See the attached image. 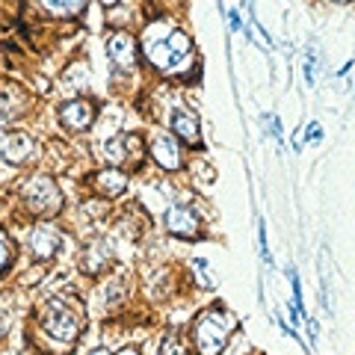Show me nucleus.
<instances>
[{
	"label": "nucleus",
	"mask_w": 355,
	"mask_h": 355,
	"mask_svg": "<svg viewBox=\"0 0 355 355\" xmlns=\"http://www.w3.org/2000/svg\"><path fill=\"white\" fill-rule=\"evenodd\" d=\"M21 196H24L27 207L33 210V214H39V216H53L62 207L60 187L53 184V178H48V175L30 178V181L21 187Z\"/></svg>",
	"instance_id": "20e7f679"
},
{
	"label": "nucleus",
	"mask_w": 355,
	"mask_h": 355,
	"mask_svg": "<svg viewBox=\"0 0 355 355\" xmlns=\"http://www.w3.org/2000/svg\"><path fill=\"white\" fill-rule=\"evenodd\" d=\"M89 355H110V349H104V347H101V349H95V352H89Z\"/></svg>",
	"instance_id": "b1692460"
},
{
	"label": "nucleus",
	"mask_w": 355,
	"mask_h": 355,
	"mask_svg": "<svg viewBox=\"0 0 355 355\" xmlns=\"http://www.w3.org/2000/svg\"><path fill=\"white\" fill-rule=\"evenodd\" d=\"M92 187L98 193H104L107 198H116L128 190V175L121 169H104V172L92 175Z\"/></svg>",
	"instance_id": "f8f14e48"
},
{
	"label": "nucleus",
	"mask_w": 355,
	"mask_h": 355,
	"mask_svg": "<svg viewBox=\"0 0 355 355\" xmlns=\"http://www.w3.org/2000/svg\"><path fill=\"white\" fill-rule=\"evenodd\" d=\"M130 148H142V139H139V137H133V133H119V137L107 139V146H104L107 160H110V163H116V166L128 163L133 154H139V151H130Z\"/></svg>",
	"instance_id": "9d476101"
},
{
	"label": "nucleus",
	"mask_w": 355,
	"mask_h": 355,
	"mask_svg": "<svg viewBox=\"0 0 355 355\" xmlns=\"http://www.w3.org/2000/svg\"><path fill=\"white\" fill-rule=\"evenodd\" d=\"M258 234H261V254H263V261L270 263V249H266V228H263V222H261V228H258Z\"/></svg>",
	"instance_id": "aec40b11"
},
{
	"label": "nucleus",
	"mask_w": 355,
	"mask_h": 355,
	"mask_svg": "<svg viewBox=\"0 0 355 355\" xmlns=\"http://www.w3.org/2000/svg\"><path fill=\"white\" fill-rule=\"evenodd\" d=\"M83 323H86V311L71 296H51L42 308V329L60 343H74L80 338Z\"/></svg>",
	"instance_id": "f257e3e1"
},
{
	"label": "nucleus",
	"mask_w": 355,
	"mask_h": 355,
	"mask_svg": "<svg viewBox=\"0 0 355 355\" xmlns=\"http://www.w3.org/2000/svg\"><path fill=\"white\" fill-rule=\"evenodd\" d=\"M107 53L116 65L130 69V65L137 62V42H133V36H128V33H113L107 42Z\"/></svg>",
	"instance_id": "1a4fd4ad"
},
{
	"label": "nucleus",
	"mask_w": 355,
	"mask_h": 355,
	"mask_svg": "<svg viewBox=\"0 0 355 355\" xmlns=\"http://www.w3.org/2000/svg\"><path fill=\"white\" fill-rule=\"evenodd\" d=\"M101 3H104V6H113V3H116V0H101Z\"/></svg>",
	"instance_id": "a878e982"
},
{
	"label": "nucleus",
	"mask_w": 355,
	"mask_h": 355,
	"mask_svg": "<svg viewBox=\"0 0 355 355\" xmlns=\"http://www.w3.org/2000/svg\"><path fill=\"white\" fill-rule=\"evenodd\" d=\"M231 331H234V317L225 314L222 308H207L205 314L196 320V343L205 355L222 352Z\"/></svg>",
	"instance_id": "f03ea898"
},
{
	"label": "nucleus",
	"mask_w": 355,
	"mask_h": 355,
	"mask_svg": "<svg viewBox=\"0 0 355 355\" xmlns=\"http://www.w3.org/2000/svg\"><path fill=\"white\" fill-rule=\"evenodd\" d=\"M308 130H311V139H320V125H317V121H311Z\"/></svg>",
	"instance_id": "4be33fe9"
},
{
	"label": "nucleus",
	"mask_w": 355,
	"mask_h": 355,
	"mask_svg": "<svg viewBox=\"0 0 355 355\" xmlns=\"http://www.w3.org/2000/svg\"><path fill=\"white\" fill-rule=\"evenodd\" d=\"M3 331H6V323H3V320H0V338H3Z\"/></svg>",
	"instance_id": "393cba45"
},
{
	"label": "nucleus",
	"mask_w": 355,
	"mask_h": 355,
	"mask_svg": "<svg viewBox=\"0 0 355 355\" xmlns=\"http://www.w3.org/2000/svg\"><path fill=\"white\" fill-rule=\"evenodd\" d=\"M60 243H62V234L53 225H48V222H42V225H36L33 228V234H30V249H33V254L36 258H42V261H48V258H53L57 254V249H60Z\"/></svg>",
	"instance_id": "0eeeda50"
},
{
	"label": "nucleus",
	"mask_w": 355,
	"mask_h": 355,
	"mask_svg": "<svg viewBox=\"0 0 355 355\" xmlns=\"http://www.w3.org/2000/svg\"><path fill=\"white\" fill-rule=\"evenodd\" d=\"M151 157L157 160L163 169H169V172H175V169H181V166H184L181 151H178V142L172 137H166V133H157V137H154V142H151Z\"/></svg>",
	"instance_id": "6e6552de"
},
{
	"label": "nucleus",
	"mask_w": 355,
	"mask_h": 355,
	"mask_svg": "<svg viewBox=\"0 0 355 355\" xmlns=\"http://www.w3.org/2000/svg\"><path fill=\"white\" fill-rule=\"evenodd\" d=\"M163 225L169 234L175 237H184V240H190V237H198V219L190 207H181V205H172L169 210L163 214Z\"/></svg>",
	"instance_id": "39448f33"
},
{
	"label": "nucleus",
	"mask_w": 355,
	"mask_h": 355,
	"mask_svg": "<svg viewBox=\"0 0 355 355\" xmlns=\"http://www.w3.org/2000/svg\"><path fill=\"white\" fill-rule=\"evenodd\" d=\"M228 21H231V30H240V27H243V21H240V12H237V9H231V12H228Z\"/></svg>",
	"instance_id": "412c9836"
},
{
	"label": "nucleus",
	"mask_w": 355,
	"mask_h": 355,
	"mask_svg": "<svg viewBox=\"0 0 355 355\" xmlns=\"http://www.w3.org/2000/svg\"><path fill=\"white\" fill-rule=\"evenodd\" d=\"M190 266H193V270H196V282L198 284H202V287H214V275H210V263L207 261H202V258H193L190 261Z\"/></svg>",
	"instance_id": "a211bd4d"
},
{
	"label": "nucleus",
	"mask_w": 355,
	"mask_h": 355,
	"mask_svg": "<svg viewBox=\"0 0 355 355\" xmlns=\"http://www.w3.org/2000/svg\"><path fill=\"white\" fill-rule=\"evenodd\" d=\"M119 355H139V352H137V349H133V347H128V349H121Z\"/></svg>",
	"instance_id": "5701e85b"
},
{
	"label": "nucleus",
	"mask_w": 355,
	"mask_h": 355,
	"mask_svg": "<svg viewBox=\"0 0 355 355\" xmlns=\"http://www.w3.org/2000/svg\"><path fill=\"white\" fill-rule=\"evenodd\" d=\"M160 355H190V343L181 338V331H169V335L163 338Z\"/></svg>",
	"instance_id": "f3484780"
},
{
	"label": "nucleus",
	"mask_w": 355,
	"mask_h": 355,
	"mask_svg": "<svg viewBox=\"0 0 355 355\" xmlns=\"http://www.w3.org/2000/svg\"><path fill=\"white\" fill-rule=\"evenodd\" d=\"M335 3H349V0H335Z\"/></svg>",
	"instance_id": "bb28decb"
},
{
	"label": "nucleus",
	"mask_w": 355,
	"mask_h": 355,
	"mask_svg": "<svg viewBox=\"0 0 355 355\" xmlns=\"http://www.w3.org/2000/svg\"><path fill=\"white\" fill-rule=\"evenodd\" d=\"M0 154H3V160L12 163V166L27 163L30 154H33V139L27 133H9L3 139V146H0Z\"/></svg>",
	"instance_id": "9b49d317"
},
{
	"label": "nucleus",
	"mask_w": 355,
	"mask_h": 355,
	"mask_svg": "<svg viewBox=\"0 0 355 355\" xmlns=\"http://www.w3.org/2000/svg\"><path fill=\"white\" fill-rule=\"evenodd\" d=\"M146 51H148V60L157 65V69L175 71L178 65L187 62V57L193 53V42H190L187 33L175 30V33H169V36H163V39H151Z\"/></svg>",
	"instance_id": "7ed1b4c3"
},
{
	"label": "nucleus",
	"mask_w": 355,
	"mask_h": 355,
	"mask_svg": "<svg viewBox=\"0 0 355 355\" xmlns=\"http://www.w3.org/2000/svg\"><path fill=\"white\" fill-rule=\"evenodd\" d=\"M24 107V92L12 83H0V125H6L9 119H15Z\"/></svg>",
	"instance_id": "4468645a"
},
{
	"label": "nucleus",
	"mask_w": 355,
	"mask_h": 355,
	"mask_svg": "<svg viewBox=\"0 0 355 355\" xmlns=\"http://www.w3.org/2000/svg\"><path fill=\"white\" fill-rule=\"evenodd\" d=\"M9 261H12V240H9L6 231L0 228V275H3V270L9 266Z\"/></svg>",
	"instance_id": "6ab92c4d"
},
{
	"label": "nucleus",
	"mask_w": 355,
	"mask_h": 355,
	"mask_svg": "<svg viewBox=\"0 0 355 355\" xmlns=\"http://www.w3.org/2000/svg\"><path fill=\"white\" fill-rule=\"evenodd\" d=\"M95 113H98V107L92 101L77 98V101H69L60 107V121L69 130H89V125L95 121Z\"/></svg>",
	"instance_id": "423d86ee"
},
{
	"label": "nucleus",
	"mask_w": 355,
	"mask_h": 355,
	"mask_svg": "<svg viewBox=\"0 0 355 355\" xmlns=\"http://www.w3.org/2000/svg\"><path fill=\"white\" fill-rule=\"evenodd\" d=\"M110 258H113V254H110V249H107V243H92V246H89V252H86V272H101L104 266L110 263Z\"/></svg>",
	"instance_id": "2eb2a0df"
},
{
	"label": "nucleus",
	"mask_w": 355,
	"mask_h": 355,
	"mask_svg": "<svg viewBox=\"0 0 355 355\" xmlns=\"http://www.w3.org/2000/svg\"><path fill=\"white\" fill-rule=\"evenodd\" d=\"M39 3L53 15H80L86 9V0H39Z\"/></svg>",
	"instance_id": "dca6fc26"
},
{
	"label": "nucleus",
	"mask_w": 355,
	"mask_h": 355,
	"mask_svg": "<svg viewBox=\"0 0 355 355\" xmlns=\"http://www.w3.org/2000/svg\"><path fill=\"white\" fill-rule=\"evenodd\" d=\"M172 130L184 142H190V146L202 148V133H198V121H196L193 113H187V110H175V113H172Z\"/></svg>",
	"instance_id": "ddd939ff"
}]
</instances>
